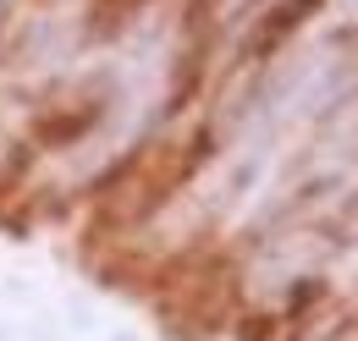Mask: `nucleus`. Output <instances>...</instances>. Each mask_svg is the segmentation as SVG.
Segmentation results:
<instances>
[{
	"label": "nucleus",
	"instance_id": "f257e3e1",
	"mask_svg": "<svg viewBox=\"0 0 358 341\" xmlns=\"http://www.w3.org/2000/svg\"><path fill=\"white\" fill-rule=\"evenodd\" d=\"M105 110H110V83L105 78H83L72 88H55L34 110L28 138H34V149H72V143H83V138L99 132Z\"/></svg>",
	"mask_w": 358,
	"mask_h": 341
},
{
	"label": "nucleus",
	"instance_id": "f03ea898",
	"mask_svg": "<svg viewBox=\"0 0 358 341\" xmlns=\"http://www.w3.org/2000/svg\"><path fill=\"white\" fill-rule=\"evenodd\" d=\"M314 6H320V0H275L265 17H254V28H248V39H243V66H265V55H275L281 44L309 22Z\"/></svg>",
	"mask_w": 358,
	"mask_h": 341
},
{
	"label": "nucleus",
	"instance_id": "7ed1b4c3",
	"mask_svg": "<svg viewBox=\"0 0 358 341\" xmlns=\"http://www.w3.org/2000/svg\"><path fill=\"white\" fill-rule=\"evenodd\" d=\"M149 0H94L89 6V39H116Z\"/></svg>",
	"mask_w": 358,
	"mask_h": 341
},
{
	"label": "nucleus",
	"instance_id": "20e7f679",
	"mask_svg": "<svg viewBox=\"0 0 358 341\" xmlns=\"http://www.w3.org/2000/svg\"><path fill=\"white\" fill-rule=\"evenodd\" d=\"M204 6H210V17H231V11L248 6V0H204Z\"/></svg>",
	"mask_w": 358,
	"mask_h": 341
},
{
	"label": "nucleus",
	"instance_id": "39448f33",
	"mask_svg": "<svg viewBox=\"0 0 358 341\" xmlns=\"http://www.w3.org/2000/svg\"><path fill=\"white\" fill-rule=\"evenodd\" d=\"M39 6H61V0H39Z\"/></svg>",
	"mask_w": 358,
	"mask_h": 341
}]
</instances>
